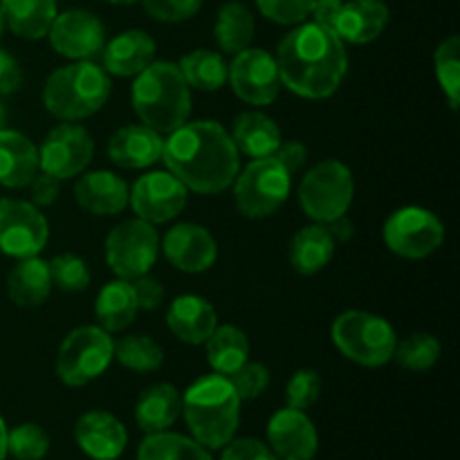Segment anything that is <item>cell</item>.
I'll use <instances>...</instances> for the list:
<instances>
[{"mask_svg":"<svg viewBox=\"0 0 460 460\" xmlns=\"http://www.w3.org/2000/svg\"><path fill=\"white\" fill-rule=\"evenodd\" d=\"M49 225L43 211L27 200L0 198V252L13 259L39 256L48 245Z\"/></svg>","mask_w":460,"mask_h":460,"instance_id":"7c38bea8","label":"cell"},{"mask_svg":"<svg viewBox=\"0 0 460 460\" xmlns=\"http://www.w3.org/2000/svg\"><path fill=\"white\" fill-rule=\"evenodd\" d=\"M94 155V142L88 130L72 121L54 126L39 148V166L43 173L63 180L76 178L88 169Z\"/></svg>","mask_w":460,"mask_h":460,"instance_id":"4fadbf2b","label":"cell"},{"mask_svg":"<svg viewBox=\"0 0 460 460\" xmlns=\"http://www.w3.org/2000/svg\"><path fill=\"white\" fill-rule=\"evenodd\" d=\"M314 0H256V7L277 25H299L310 18Z\"/></svg>","mask_w":460,"mask_h":460,"instance_id":"b9f144b4","label":"cell"},{"mask_svg":"<svg viewBox=\"0 0 460 460\" xmlns=\"http://www.w3.org/2000/svg\"><path fill=\"white\" fill-rule=\"evenodd\" d=\"M164 139L144 124H128L108 139V157L121 169H148L162 160Z\"/></svg>","mask_w":460,"mask_h":460,"instance_id":"ffe728a7","label":"cell"},{"mask_svg":"<svg viewBox=\"0 0 460 460\" xmlns=\"http://www.w3.org/2000/svg\"><path fill=\"white\" fill-rule=\"evenodd\" d=\"M111 76L93 61H75L57 67L45 79L43 106L61 121L88 119L106 106L111 97Z\"/></svg>","mask_w":460,"mask_h":460,"instance_id":"5b68a950","label":"cell"},{"mask_svg":"<svg viewBox=\"0 0 460 460\" xmlns=\"http://www.w3.org/2000/svg\"><path fill=\"white\" fill-rule=\"evenodd\" d=\"M160 254V236L155 225L144 220H126L106 236V263L117 279H133L148 274Z\"/></svg>","mask_w":460,"mask_h":460,"instance_id":"8fae6325","label":"cell"},{"mask_svg":"<svg viewBox=\"0 0 460 460\" xmlns=\"http://www.w3.org/2000/svg\"><path fill=\"white\" fill-rule=\"evenodd\" d=\"M241 402L225 376L198 377L182 395V416L193 440L207 449H223L238 431Z\"/></svg>","mask_w":460,"mask_h":460,"instance_id":"277c9868","label":"cell"},{"mask_svg":"<svg viewBox=\"0 0 460 460\" xmlns=\"http://www.w3.org/2000/svg\"><path fill=\"white\" fill-rule=\"evenodd\" d=\"M207 362L218 376H232L250 359V340L238 326H216L205 341Z\"/></svg>","mask_w":460,"mask_h":460,"instance_id":"d6a6232c","label":"cell"},{"mask_svg":"<svg viewBox=\"0 0 460 460\" xmlns=\"http://www.w3.org/2000/svg\"><path fill=\"white\" fill-rule=\"evenodd\" d=\"M49 452V436L34 422L13 427L7 434V454L16 460H43Z\"/></svg>","mask_w":460,"mask_h":460,"instance_id":"f35d334b","label":"cell"},{"mask_svg":"<svg viewBox=\"0 0 460 460\" xmlns=\"http://www.w3.org/2000/svg\"><path fill=\"white\" fill-rule=\"evenodd\" d=\"M232 382L234 391L238 394L241 400H256L265 389L270 386V371L259 362H250L247 359L243 367H238L232 376H227Z\"/></svg>","mask_w":460,"mask_h":460,"instance_id":"7bdbcfd3","label":"cell"},{"mask_svg":"<svg viewBox=\"0 0 460 460\" xmlns=\"http://www.w3.org/2000/svg\"><path fill=\"white\" fill-rule=\"evenodd\" d=\"M272 157L288 171V173L295 175L296 171L304 169L305 162H308V148L301 142H296V139H290V142L279 144V148L274 151Z\"/></svg>","mask_w":460,"mask_h":460,"instance_id":"7dc6e473","label":"cell"},{"mask_svg":"<svg viewBox=\"0 0 460 460\" xmlns=\"http://www.w3.org/2000/svg\"><path fill=\"white\" fill-rule=\"evenodd\" d=\"M162 250L169 263L180 272H207L218 259V245L209 229L198 223H180L166 232Z\"/></svg>","mask_w":460,"mask_h":460,"instance_id":"e0dca14e","label":"cell"},{"mask_svg":"<svg viewBox=\"0 0 460 460\" xmlns=\"http://www.w3.org/2000/svg\"><path fill=\"white\" fill-rule=\"evenodd\" d=\"M256 22L254 13L250 12L245 3L241 0H229L218 9L214 25V36L218 48L225 54H238L247 49L254 40Z\"/></svg>","mask_w":460,"mask_h":460,"instance_id":"1f68e13d","label":"cell"},{"mask_svg":"<svg viewBox=\"0 0 460 460\" xmlns=\"http://www.w3.org/2000/svg\"><path fill=\"white\" fill-rule=\"evenodd\" d=\"M434 70L449 106L456 111L460 102V39L449 36L436 48Z\"/></svg>","mask_w":460,"mask_h":460,"instance_id":"74e56055","label":"cell"},{"mask_svg":"<svg viewBox=\"0 0 460 460\" xmlns=\"http://www.w3.org/2000/svg\"><path fill=\"white\" fill-rule=\"evenodd\" d=\"M319 394H322V377H319V373L313 371V368H301V371H296L288 380L286 402L290 409L305 411V409H310L317 402Z\"/></svg>","mask_w":460,"mask_h":460,"instance_id":"60d3db41","label":"cell"},{"mask_svg":"<svg viewBox=\"0 0 460 460\" xmlns=\"http://www.w3.org/2000/svg\"><path fill=\"white\" fill-rule=\"evenodd\" d=\"M137 460H214L209 449L187 436L157 431L146 434L137 449Z\"/></svg>","mask_w":460,"mask_h":460,"instance_id":"e575fe53","label":"cell"},{"mask_svg":"<svg viewBox=\"0 0 460 460\" xmlns=\"http://www.w3.org/2000/svg\"><path fill=\"white\" fill-rule=\"evenodd\" d=\"M130 103L144 126L160 135H169L189 121L191 88L184 81L178 63L153 61L135 76Z\"/></svg>","mask_w":460,"mask_h":460,"instance_id":"3957f363","label":"cell"},{"mask_svg":"<svg viewBox=\"0 0 460 460\" xmlns=\"http://www.w3.org/2000/svg\"><path fill=\"white\" fill-rule=\"evenodd\" d=\"M178 67L189 88L202 90V93H216L227 84V63L223 54L214 49H193L180 58Z\"/></svg>","mask_w":460,"mask_h":460,"instance_id":"836d02e7","label":"cell"},{"mask_svg":"<svg viewBox=\"0 0 460 460\" xmlns=\"http://www.w3.org/2000/svg\"><path fill=\"white\" fill-rule=\"evenodd\" d=\"M341 3H344V0H314L310 18H313V22H317V25L326 27V30L332 31ZM332 34H335V31H332Z\"/></svg>","mask_w":460,"mask_h":460,"instance_id":"f907efd6","label":"cell"},{"mask_svg":"<svg viewBox=\"0 0 460 460\" xmlns=\"http://www.w3.org/2000/svg\"><path fill=\"white\" fill-rule=\"evenodd\" d=\"M128 184L112 171H90L75 184L76 205L93 216H117L128 207Z\"/></svg>","mask_w":460,"mask_h":460,"instance_id":"44dd1931","label":"cell"},{"mask_svg":"<svg viewBox=\"0 0 460 460\" xmlns=\"http://www.w3.org/2000/svg\"><path fill=\"white\" fill-rule=\"evenodd\" d=\"M355 198V180L340 160H323L304 175L299 184V205L314 223H331L346 216Z\"/></svg>","mask_w":460,"mask_h":460,"instance_id":"9c48e42d","label":"cell"},{"mask_svg":"<svg viewBox=\"0 0 460 460\" xmlns=\"http://www.w3.org/2000/svg\"><path fill=\"white\" fill-rule=\"evenodd\" d=\"M326 227L328 232H331V236L335 238V243H349L355 234L353 223H350L346 216H340V218L331 220V223H326Z\"/></svg>","mask_w":460,"mask_h":460,"instance_id":"816d5d0a","label":"cell"},{"mask_svg":"<svg viewBox=\"0 0 460 460\" xmlns=\"http://www.w3.org/2000/svg\"><path fill=\"white\" fill-rule=\"evenodd\" d=\"M52 288L48 261L39 259V256L21 259V263L7 277V295L18 308H39V305H43Z\"/></svg>","mask_w":460,"mask_h":460,"instance_id":"83f0119b","label":"cell"},{"mask_svg":"<svg viewBox=\"0 0 460 460\" xmlns=\"http://www.w3.org/2000/svg\"><path fill=\"white\" fill-rule=\"evenodd\" d=\"M182 413V395L173 385H153L142 391L135 404V420L144 434L166 431Z\"/></svg>","mask_w":460,"mask_h":460,"instance_id":"484cf974","label":"cell"},{"mask_svg":"<svg viewBox=\"0 0 460 460\" xmlns=\"http://www.w3.org/2000/svg\"><path fill=\"white\" fill-rule=\"evenodd\" d=\"M205 0H142L151 18L160 22H182L200 12Z\"/></svg>","mask_w":460,"mask_h":460,"instance_id":"ee69618b","label":"cell"},{"mask_svg":"<svg viewBox=\"0 0 460 460\" xmlns=\"http://www.w3.org/2000/svg\"><path fill=\"white\" fill-rule=\"evenodd\" d=\"M135 292V301H137V308L142 310H155L157 305L164 301V286H162L157 279L148 277V274H142V277L133 279L130 281Z\"/></svg>","mask_w":460,"mask_h":460,"instance_id":"bcb514c9","label":"cell"},{"mask_svg":"<svg viewBox=\"0 0 460 460\" xmlns=\"http://www.w3.org/2000/svg\"><path fill=\"white\" fill-rule=\"evenodd\" d=\"M162 162L189 191L216 196L232 187L241 171V153L223 124L187 121L164 139Z\"/></svg>","mask_w":460,"mask_h":460,"instance_id":"6da1fadb","label":"cell"},{"mask_svg":"<svg viewBox=\"0 0 460 460\" xmlns=\"http://www.w3.org/2000/svg\"><path fill=\"white\" fill-rule=\"evenodd\" d=\"M30 187H31V200H34V205L49 207L57 202L58 193H61V180L39 171V175L31 180Z\"/></svg>","mask_w":460,"mask_h":460,"instance_id":"c3c4849f","label":"cell"},{"mask_svg":"<svg viewBox=\"0 0 460 460\" xmlns=\"http://www.w3.org/2000/svg\"><path fill=\"white\" fill-rule=\"evenodd\" d=\"M335 238L331 236L326 225L314 223L299 229L290 241V265L295 272L313 277L322 272L335 256Z\"/></svg>","mask_w":460,"mask_h":460,"instance_id":"f1b7e54d","label":"cell"},{"mask_svg":"<svg viewBox=\"0 0 460 460\" xmlns=\"http://www.w3.org/2000/svg\"><path fill=\"white\" fill-rule=\"evenodd\" d=\"M21 84H22L21 63H18L9 52L0 49V97L16 93V90L21 88Z\"/></svg>","mask_w":460,"mask_h":460,"instance_id":"681fc988","label":"cell"},{"mask_svg":"<svg viewBox=\"0 0 460 460\" xmlns=\"http://www.w3.org/2000/svg\"><path fill=\"white\" fill-rule=\"evenodd\" d=\"M292 189V175L270 157H256L234 180V200L245 218H268L281 209Z\"/></svg>","mask_w":460,"mask_h":460,"instance_id":"ba28073f","label":"cell"},{"mask_svg":"<svg viewBox=\"0 0 460 460\" xmlns=\"http://www.w3.org/2000/svg\"><path fill=\"white\" fill-rule=\"evenodd\" d=\"M389 7L385 0H344L335 18V31L344 43L367 45L389 25Z\"/></svg>","mask_w":460,"mask_h":460,"instance_id":"7402d4cb","label":"cell"},{"mask_svg":"<svg viewBox=\"0 0 460 460\" xmlns=\"http://www.w3.org/2000/svg\"><path fill=\"white\" fill-rule=\"evenodd\" d=\"M3 30H4V16H3V7H0V36H3Z\"/></svg>","mask_w":460,"mask_h":460,"instance_id":"9f6ffc18","label":"cell"},{"mask_svg":"<svg viewBox=\"0 0 460 460\" xmlns=\"http://www.w3.org/2000/svg\"><path fill=\"white\" fill-rule=\"evenodd\" d=\"M281 85L304 99H328L349 72L346 43L317 22H299L283 36L274 57Z\"/></svg>","mask_w":460,"mask_h":460,"instance_id":"7a4b0ae2","label":"cell"},{"mask_svg":"<svg viewBox=\"0 0 460 460\" xmlns=\"http://www.w3.org/2000/svg\"><path fill=\"white\" fill-rule=\"evenodd\" d=\"M166 326L184 344L200 346L218 326V317L207 299L198 295H182L169 305Z\"/></svg>","mask_w":460,"mask_h":460,"instance_id":"cb8c5ba5","label":"cell"},{"mask_svg":"<svg viewBox=\"0 0 460 460\" xmlns=\"http://www.w3.org/2000/svg\"><path fill=\"white\" fill-rule=\"evenodd\" d=\"M331 337L346 359L368 368L389 364L398 344L394 326L386 319L364 310L341 313L332 323Z\"/></svg>","mask_w":460,"mask_h":460,"instance_id":"8992f818","label":"cell"},{"mask_svg":"<svg viewBox=\"0 0 460 460\" xmlns=\"http://www.w3.org/2000/svg\"><path fill=\"white\" fill-rule=\"evenodd\" d=\"M115 359V341L102 326L67 332L57 353V376L66 386H85L106 373Z\"/></svg>","mask_w":460,"mask_h":460,"instance_id":"52a82bcc","label":"cell"},{"mask_svg":"<svg viewBox=\"0 0 460 460\" xmlns=\"http://www.w3.org/2000/svg\"><path fill=\"white\" fill-rule=\"evenodd\" d=\"M48 36L52 48L72 61H90L102 54L106 45V27L85 9H67L57 13Z\"/></svg>","mask_w":460,"mask_h":460,"instance_id":"2e32d148","label":"cell"},{"mask_svg":"<svg viewBox=\"0 0 460 460\" xmlns=\"http://www.w3.org/2000/svg\"><path fill=\"white\" fill-rule=\"evenodd\" d=\"M39 148L18 130H0V184L7 189L30 187L39 175Z\"/></svg>","mask_w":460,"mask_h":460,"instance_id":"d4e9b609","label":"cell"},{"mask_svg":"<svg viewBox=\"0 0 460 460\" xmlns=\"http://www.w3.org/2000/svg\"><path fill=\"white\" fill-rule=\"evenodd\" d=\"M75 440L93 460H117L128 445V431L108 411H88L76 420Z\"/></svg>","mask_w":460,"mask_h":460,"instance_id":"d6986e66","label":"cell"},{"mask_svg":"<svg viewBox=\"0 0 460 460\" xmlns=\"http://www.w3.org/2000/svg\"><path fill=\"white\" fill-rule=\"evenodd\" d=\"M440 341L429 332H413L404 341H398L394 350V359L407 371H427L440 359Z\"/></svg>","mask_w":460,"mask_h":460,"instance_id":"8d00e7d4","label":"cell"},{"mask_svg":"<svg viewBox=\"0 0 460 460\" xmlns=\"http://www.w3.org/2000/svg\"><path fill=\"white\" fill-rule=\"evenodd\" d=\"M106 3H111V4H133V3H137V0H106Z\"/></svg>","mask_w":460,"mask_h":460,"instance_id":"11a10c76","label":"cell"},{"mask_svg":"<svg viewBox=\"0 0 460 460\" xmlns=\"http://www.w3.org/2000/svg\"><path fill=\"white\" fill-rule=\"evenodd\" d=\"M48 265L52 286L61 292H81L90 286V268L81 256L57 254Z\"/></svg>","mask_w":460,"mask_h":460,"instance_id":"ab89813d","label":"cell"},{"mask_svg":"<svg viewBox=\"0 0 460 460\" xmlns=\"http://www.w3.org/2000/svg\"><path fill=\"white\" fill-rule=\"evenodd\" d=\"M385 245L402 259H427L445 243V225L425 207H402L386 218Z\"/></svg>","mask_w":460,"mask_h":460,"instance_id":"30bf717a","label":"cell"},{"mask_svg":"<svg viewBox=\"0 0 460 460\" xmlns=\"http://www.w3.org/2000/svg\"><path fill=\"white\" fill-rule=\"evenodd\" d=\"M227 79L238 99L256 108L270 106L279 97L281 76L272 54L259 48H247L234 54L227 67Z\"/></svg>","mask_w":460,"mask_h":460,"instance_id":"9a60e30c","label":"cell"},{"mask_svg":"<svg viewBox=\"0 0 460 460\" xmlns=\"http://www.w3.org/2000/svg\"><path fill=\"white\" fill-rule=\"evenodd\" d=\"M157 45L151 34L142 30H126L103 45V70L115 76H137L155 61Z\"/></svg>","mask_w":460,"mask_h":460,"instance_id":"603a6c76","label":"cell"},{"mask_svg":"<svg viewBox=\"0 0 460 460\" xmlns=\"http://www.w3.org/2000/svg\"><path fill=\"white\" fill-rule=\"evenodd\" d=\"M232 142L241 155L252 157H270L281 144V130L274 124L272 117L263 112H241L232 124Z\"/></svg>","mask_w":460,"mask_h":460,"instance_id":"4316f807","label":"cell"},{"mask_svg":"<svg viewBox=\"0 0 460 460\" xmlns=\"http://www.w3.org/2000/svg\"><path fill=\"white\" fill-rule=\"evenodd\" d=\"M4 25L25 40L48 36L57 18V0H0Z\"/></svg>","mask_w":460,"mask_h":460,"instance_id":"f546056e","label":"cell"},{"mask_svg":"<svg viewBox=\"0 0 460 460\" xmlns=\"http://www.w3.org/2000/svg\"><path fill=\"white\" fill-rule=\"evenodd\" d=\"M187 198L189 189L171 171H151L130 187L128 205L144 223L164 225L182 214Z\"/></svg>","mask_w":460,"mask_h":460,"instance_id":"5bb4252c","label":"cell"},{"mask_svg":"<svg viewBox=\"0 0 460 460\" xmlns=\"http://www.w3.org/2000/svg\"><path fill=\"white\" fill-rule=\"evenodd\" d=\"M268 440L279 460H313L317 456V429L299 409L286 407L274 413L268 422Z\"/></svg>","mask_w":460,"mask_h":460,"instance_id":"ac0fdd59","label":"cell"},{"mask_svg":"<svg viewBox=\"0 0 460 460\" xmlns=\"http://www.w3.org/2000/svg\"><path fill=\"white\" fill-rule=\"evenodd\" d=\"M7 126V108L3 106V102H0V130Z\"/></svg>","mask_w":460,"mask_h":460,"instance_id":"db71d44e","label":"cell"},{"mask_svg":"<svg viewBox=\"0 0 460 460\" xmlns=\"http://www.w3.org/2000/svg\"><path fill=\"white\" fill-rule=\"evenodd\" d=\"M7 434H9V429H7V425H4L3 416H0V460H4L9 456L7 454Z\"/></svg>","mask_w":460,"mask_h":460,"instance_id":"f5cc1de1","label":"cell"},{"mask_svg":"<svg viewBox=\"0 0 460 460\" xmlns=\"http://www.w3.org/2000/svg\"><path fill=\"white\" fill-rule=\"evenodd\" d=\"M115 359L135 373H151L162 367L164 350L146 335H126L115 341Z\"/></svg>","mask_w":460,"mask_h":460,"instance_id":"d590c367","label":"cell"},{"mask_svg":"<svg viewBox=\"0 0 460 460\" xmlns=\"http://www.w3.org/2000/svg\"><path fill=\"white\" fill-rule=\"evenodd\" d=\"M220 460H279L277 454L259 438H232L223 447Z\"/></svg>","mask_w":460,"mask_h":460,"instance_id":"f6af8a7d","label":"cell"},{"mask_svg":"<svg viewBox=\"0 0 460 460\" xmlns=\"http://www.w3.org/2000/svg\"><path fill=\"white\" fill-rule=\"evenodd\" d=\"M137 301L130 281L115 279L99 290L94 301V317L106 332H119L135 322Z\"/></svg>","mask_w":460,"mask_h":460,"instance_id":"4dcf8cb0","label":"cell"}]
</instances>
